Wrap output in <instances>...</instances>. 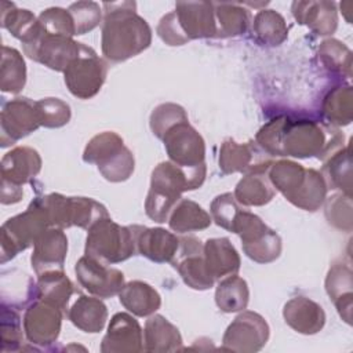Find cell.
Returning <instances> with one entry per match:
<instances>
[{
	"label": "cell",
	"mask_w": 353,
	"mask_h": 353,
	"mask_svg": "<svg viewBox=\"0 0 353 353\" xmlns=\"http://www.w3.org/2000/svg\"><path fill=\"white\" fill-rule=\"evenodd\" d=\"M343 134L313 119L279 114L263 124L255 142L270 156L325 159L343 146Z\"/></svg>",
	"instance_id": "obj_1"
},
{
	"label": "cell",
	"mask_w": 353,
	"mask_h": 353,
	"mask_svg": "<svg viewBox=\"0 0 353 353\" xmlns=\"http://www.w3.org/2000/svg\"><path fill=\"white\" fill-rule=\"evenodd\" d=\"M102 8L101 50L106 61L124 62L150 46L152 29L137 12L135 1L103 3Z\"/></svg>",
	"instance_id": "obj_2"
},
{
	"label": "cell",
	"mask_w": 353,
	"mask_h": 353,
	"mask_svg": "<svg viewBox=\"0 0 353 353\" xmlns=\"http://www.w3.org/2000/svg\"><path fill=\"white\" fill-rule=\"evenodd\" d=\"M205 174V164L193 168L179 167L170 160L157 164L152 171L150 188L145 199L146 215L157 223L168 221L171 211L182 199V193L199 189Z\"/></svg>",
	"instance_id": "obj_3"
},
{
	"label": "cell",
	"mask_w": 353,
	"mask_h": 353,
	"mask_svg": "<svg viewBox=\"0 0 353 353\" xmlns=\"http://www.w3.org/2000/svg\"><path fill=\"white\" fill-rule=\"evenodd\" d=\"M268 176L273 188L301 210L314 212L327 199L328 186L323 174L314 168H305L296 161H273Z\"/></svg>",
	"instance_id": "obj_4"
},
{
	"label": "cell",
	"mask_w": 353,
	"mask_h": 353,
	"mask_svg": "<svg viewBox=\"0 0 353 353\" xmlns=\"http://www.w3.org/2000/svg\"><path fill=\"white\" fill-rule=\"evenodd\" d=\"M156 32L168 46H183L190 40L216 37L214 4L210 1H176L175 10L161 17Z\"/></svg>",
	"instance_id": "obj_5"
},
{
	"label": "cell",
	"mask_w": 353,
	"mask_h": 353,
	"mask_svg": "<svg viewBox=\"0 0 353 353\" xmlns=\"http://www.w3.org/2000/svg\"><path fill=\"white\" fill-rule=\"evenodd\" d=\"M83 160L88 164H95L109 182L127 181L135 168L132 152L124 145L123 138L113 131L94 135L84 148Z\"/></svg>",
	"instance_id": "obj_6"
},
{
	"label": "cell",
	"mask_w": 353,
	"mask_h": 353,
	"mask_svg": "<svg viewBox=\"0 0 353 353\" xmlns=\"http://www.w3.org/2000/svg\"><path fill=\"white\" fill-rule=\"evenodd\" d=\"M52 228L47 211L41 203V197H36L29 207L8 218L0 230V261L6 263L18 252L34 245L36 240L48 229Z\"/></svg>",
	"instance_id": "obj_7"
},
{
	"label": "cell",
	"mask_w": 353,
	"mask_h": 353,
	"mask_svg": "<svg viewBox=\"0 0 353 353\" xmlns=\"http://www.w3.org/2000/svg\"><path fill=\"white\" fill-rule=\"evenodd\" d=\"M84 252L106 265L127 261L137 254L132 226H121L110 216L101 218L88 229Z\"/></svg>",
	"instance_id": "obj_8"
},
{
	"label": "cell",
	"mask_w": 353,
	"mask_h": 353,
	"mask_svg": "<svg viewBox=\"0 0 353 353\" xmlns=\"http://www.w3.org/2000/svg\"><path fill=\"white\" fill-rule=\"evenodd\" d=\"M51 226L68 229L77 226L90 229L101 218L109 216L105 205L91 197H66L59 193H50L41 197Z\"/></svg>",
	"instance_id": "obj_9"
},
{
	"label": "cell",
	"mask_w": 353,
	"mask_h": 353,
	"mask_svg": "<svg viewBox=\"0 0 353 353\" xmlns=\"http://www.w3.org/2000/svg\"><path fill=\"white\" fill-rule=\"evenodd\" d=\"M108 74V63L97 52L81 43L80 54L63 72L69 92L80 99L95 97L102 88Z\"/></svg>",
	"instance_id": "obj_10"
},
{
	"label": "cell",
	"mask_w": 353,
	"mask_h": 353,
	"mask_svg": "<svg viewBox=\"0 0 353 353\" xmlns=\"http://www.w3.org/2000/svg\"><path fill=\"white\" fill-rule=\"evenodd\" d=\"M80 47L81 43L73 37L46 32L41 26L29 43L22 44L28 58L57 72H65L68 65L80 54Z\"/></svg>",
	"instance_id": "obj_11"
},
{
	"label": "cell",
	"mask_w": 353,
	"mask_h": 353,
	"mask_svg": "<svg viewBox=\"0 0 353 353\" xmlns=\"http://www.w3.org/2000/svg\"><path fill=\"white\" fill-rule=\"evenodd\" d=\"M269 335L270 328L266 320L259 313L244 309L228 325L222 338V349L239 353H255L266 345Z\"/></svg>",
	"instance_id": "obj_12"
},
{
	"label": "cell",
	"mask_w": 353,
	"mask_h": 353,
	"mask_svg": "<svg viewBox=\"0 0 353 353\" xmlns=\"http://www.w3.org/2000/svg\"><path fill=\"white\" fill-rule=\"evenodd\" d=\"M170 161L183 168L205 164V142L189 120L179 121L165 131L161 138Z\"/></svg>",
	"instance_id": "obj_13"
},
{
	"label": "cell",
	"mask_w": 353,
	"mask_h": 353,
	"mask_svg": "<svg viewBox=\"0 0 353 353\" xmlns=\"http://www.w3.org/2000/svg\"><path fill=\"white\" fill-rule=\"evenodd\" d=\"M40 125L36 101L18 97L3 105L0 113V143L3 148L36 131Z\"/></svg>",
	"instance_id": "obj_14"
},
{
	"label": "cell",
	"mask_w": 353,
	"mask_h": 353,
	"mask_svg": "<svg viewBox=\"0 0 353 353\" xmlns=\"http://www.w3.org/2000/svg\"><path fill=\"white\" fill-rule=\"evenodd\" d=\"M74 273L79 284L91 295L98 298L119 295L125 284L121 270L110 268L88 255L81 256L76 262Z\"/></svg>",
	"instance_id": "obj_15"
},
{
	"label": "cell",
	"mask_w": 353,
	"mask_h": 353,
	"mask_svg": "<svg viewBox=\"0 0 353 353\" xmlns=\"http://www.w3.org/2000/svg\"><path fill=\"white\" fill-rule=\"evenodd\" d=\"M272 157L256 142L239 143L232 138L222 142L219 149V168L223 174L268 171L272 164Z\"/></svg>",
	"instance_id": "obj_16"
},
{
	"label": "cell",
	"mask_w": 353,
	"mask_h": 353,
	"mask_svg": "<svg viewBox=\"0 0 353 353\" xmlns=\"http://www.w3.org/2000/svg\"><path fill=\"white\" fill-rule=\"evenodd\" d=\"M171 265L176 269L183 283L193 290L204 291L215 283L205 268L203 244L194 236L179 237V247Z\"/></svg>",
	"instance_id": "obj_17"
},
{
	"label": "cell",
	"mask_w": 353,
	"mask_h": 353,
	"mask_svg": "<svg viewBox=\"0 0 353 353\" xmlns=\"http://www.w3.org/2000/svg\"><path fill=\"white\" fill-rule=\"evenodd\" d=\"M63 312L44 301L30 303L23 314V332L26 339L37 346L52 345L61 332Z\"/></svg>",
	"instance_id": "obj_18"
},
{
	"label": "cell",
	"mask_w": 353,
	"mask_h": 353,
	"mask_svg": "<svg viewBox=\"0 0 353 353\" xmlns=\"http://www.w3.org/2000/svg\"><path fill=\"white\" fill-rule=\"evenodd\" d=\"M143 350V331L128 313H116L101 342L102 353H138Z\"/></svg>",
	"instance_id": "obj_19"
},
{
	"label": "cell",
	"mask_w": 353,
	"mask_h": 353,
	"mask_svg": "<svg viewBox=\"0 0 353 353\" xmlns=\"http://www.w3.org/2000/svg\"><path fill=\"white\" fill-rule=\"evenodd\" d=\"M68 254V237L61 228H48L34 243L30 263L37 276L51 272L63 270Z\"/></svg>",
	"instance_id": "obj_20"
},
{
	"label": "cell",
	"mask_w": 353,
	"mask_h": 353,
	"mask_svg": "<svg viewBox=\"0 0 353 353\" xmlns=\"http://www.w3.org/2000/svg\"><path fill=\"white\" fill-rule=\"evenodd\" d=\"M131 226L135 233L137 252L139 255L156 263H171L179 247V237L163 228H146L141 225Z\"/></svg>",
	"instance_id": "obj_21"
},
{
	"label": "cell",
	"mask_w": 353,
	"mask_h": 353,
	"mask_svg": "<svg viewBox=\"0 0 353 353\" xmlns=\"http://www.w3.org/2000/svg\"><path fill=\"white\" fill-rule=\"evenodd\" d=\"M1 183L22 188L32 182L41 170L39 152L29 146H17L1 159Z\"/></svg>",
	"instance_id": "obj_22"
},
{
	"label": "cell",
	"mask_w": 353,
	"mask_h": 353,
	"mask_svg": "<svg viewBox=\"0 0 353 353\" xmlns=\"http://www.w3.org/2000/svg\"><path fill=\"white\" fill-rule=\"evenodd\" d=\"M291 12L299 25L320 36L332 34L338 28V11L334 1H294Z\"/></svg>",
	"instance_id": "obj_23"
},
{
	"label": "cell",
	"mask_w": 353,
	"mask_h": 353,
	"mask_svg": "<svg viewBox=\"0 0 353 353\" xmlns=\"http://www.w3.org/2000/svg\"><path fill=\"white\" fill-rule=\"evenodd\" d=\"M283 317L290 328L303 335L317 334L325 324V313L323 307L303 295L294 296L285 302Z\"/></svg>",
	"instance_id": "obj_24"
},
{
	"label": "cell",
	"mask_w": 353,
	"mask_h": 353,
	"mask_svg": "<svg viewBox=\"0 0 353 353\" xmlns=\"http://www.w3.org/2000/svg\"><path fill=\"white\" fill-rule=\"evenodd\" d=\"M353 273L347 263L336 261L331 265L325 277V291L334 302L339 316L346 324H352L353 309Z\"/></svg>",
	"instance_id": "obj_25"
},
{
	"label": "cell",
	"mask_w": 353,
	"mask_h": 353,
	"mask_svg": "<svg viewBox=\"0 0 353 353\" xmlns=\"http://www.w3.org/2000/svg\"><path fill=\"white\" fill-rule=\"evenodd\" d=\"M203 252L207 272L214 281L236 274L240 269V255L228 237L208 239L203 244Z\"/></svg>",
	"instance_id": "obj_26"
},
{
	"label": "cell",
	"mask_w": 353,
	"mask_h": 353,
	"mask_svg": "<svg viewBox=\"0 0 353 353\" xmlns=\"http://www.w3.org/2000/svg\"><path fill=\"white\" fill-rule=\"evenodd\" d=\"M182 349L179 330L161 314H152L145 323L143 350L152 353L175 352Z\"/></svg>",
	"instance_id": "obj_27"
},
{
	"label": "cell",
	"mask_w": 353,
	"mask_h": 353,
	"mask_svg": "<svg viewBox=\"0 0 353 353\" xmlns=\"http://www.w3.org/2000/svg\"><path fill=\"white\" fill-rule=\"evenodd\" d=\"M119 301L130 313L138 317L152 316L161 305L160 294L150 284L141 280L125 283L119 292Z\"/></svg>",
	"instance_id": "obj_28"
},
{
	"label": "cell",
	"mask_w": 353,
	"mask_h": 353,
	"mask_svg": "<svg viewBox=\"0 0 353 353\" xmlns=\"http://www.w3.org/2000/svg\"><path fill=\"white\" fill-rule=\"evenodd\" d=\"M68 319L79 330L97 334L103 330L108 320V307L98 296L80 295L68 310Z\"/></svg>",
	"instance_id": "obj_29"
},
{
	"label": "cell",
	"mask_w": 353,
	"mask_h": 353,
	"mask_svg": "<svg viewBox=\"0 0 353 353\" xmlns=\"http://www.w3.org/2000/svg\"><path fill=\"white\" fill-rule=\"evenodd\" d=\"M276 194L268 171H254L245 174L236 185L234 199L240 205L261 207L272 201Z\"/></svg>",
	"instance_id": "obj_30"
},
{
	"label": "cell",
	"mask_w": 353,
	"mask_h": 353,
	"mask_svg": "<svg viewBox=\"0 0 353 353\" xmlns=\"http://www.w3.org/2000/svg\"><path fill=\"white\" fill-rule=\"evenodd\" d=\"M37 299L44 301L66 313L70 296L74 292L73 283L63 270H51L37 276Z\"/></svg>",
	"instance_id": "obj_31"
},
{
	"label": "cell",
	"mask_w": 353,
	"mask_h": 353,
	"mask_svg": "<svg viewBox=\"0 0 353 353\" xmlns=\"http://www.w3.org/2000/svg\"><path fill=\"white\" fill-rule=\"evenodd\" d=\"M252 39L266 47H276L288 37V26L281 14L274 10H261L252 19Z\"/></svg>",
	"instance_id": "obj_32"
},
{
	"label": "cell",
	"mask_w": 353,
	"mask_h": 353,
	"mask_svg": "<svg viewBox=\"0 0 353 353\" xmlns=\"http://www.w3.org/2000/svg\"><path fill=\"white\" fill-rule=\"evenodd\" d=\"M168 226L176 233H189L207 229L212 218L196 201L181 199L168 216Z\"/></svg>",
	"instance_id": "obj_33"
},
{
	"label": "cell",
	"mask_w": 353,
	"mask_h": 353,
	"mask_svg": "<svg viewBox=\"0 0 353 353\" xmlns=\"http://www.w3.org/2000/svg\"><path fill=\"white\" fill-rule=\"evenodd\" d=\"M323 161L321 174L327 186L339 189L341 193L350 196L352 192V161L349 146H341L328 154Z\"/></svg>",
	"instance_id": "obj_34"
},
{
	"label": "cell",
	"mask_w": 353,
	"mask_h": 353,
	"mask_svg": "<svg viewBox=\"0 0 353 353\" xmlns=\"http://www.w3.org/2000/svg\"><path fill=\"white\" fill-rule=\"evenodd\" d=\"M0 23L22 44L29 43L39 32V18L25 8H18L14 3L3 1L0 10Z\"/></svg>",
	"instance_id": "obj_35"
},
{
	"label": "cell",
	"mask_w": 353,
	"mask_h": 353,
	"mask_svg": "<svg viewBox=\"0 0 353 353\" xmlns=\"http://www.w3.org/2000/svg\"><path fill=\"white\" fill-rule=\"evenodd\" d=\"M321 114L330 125H347L353 119V90L350 85L332 87L321 102Z\"/></svg>",
	"instance_id": "obj_36"
},
{
	"label": "cell",
	"mask_w": 353,
	"mask_h": 353,
	"mask_svg": "<svg viewBox=\"0 0 353 353\" xmlns=\"http://www.w3.org/2000/svg\"><path fill=\"white\" fill-rule=\"evenodd\" d=\"M250 301V290L247 281L237 276L230 274L219 280L215 290V303L223 313H236L247 307Z\"/></svg>",
	"instance_id": "obj_37"
},
{
	"label": "cell",
	"mask_w": 353,
	"mask_h": 353,
	"mask_svg": "<svg viewBox=\"0 0 353 353\" xmlns=\"http://www.w3.org/2000/svg\"><path fill=\"white\" fill-rule=\"evenodd\" d=\"M216 19V37H234L245 33L251 14L239 3H212Z\"/></svg>",
	"instance_id": "obj_38"
},
{
	"label": "cell",
	"mask_w": 353,
	"mask_h": 353,
	"mask_svg": "<svg viewBox=\"0 0 353 353\" xmlns=\"http://www.w3.org/2000/svg\"><path fill=\"white\" fill-rule=\"evenodd\" d=\"M26 83V65L21 52L3 46L0 66V88L3 92L18 94Z\"/></svg>",
	"instance_id": "obj_39"
},
{
	"label": "cell",
	"mask_w": 353,
	"mask_h": 353,
	"mask_svg": "<svg viewBox=\"0 0 353 353\" xmlns=\"http://www.w3.org/2000/svg\"><path fill=\"white\" fill-rule=\"evenodd\" d=\"M317 58L324 69L339 76H352V51L336 39H327L320 43Z\"/></svg>",
	"instance_id": "obj_40"
},
{
	"label": "cell",
	"mask_w": 353,
	"mask_h": 353,
	"mask_svg": "<svg viewBox=\"0 0 353 353\" xmlns=\"http://www.w3.org/2000/svg\"><path fill=\"white\" fill-rule=\"evenodd\" d=\"M281 239L273 229H269L261 239L243 245L244 254L256 263H270L276 261L281 254Z\"/></svg>",
	"instance_id": "obj_41"
},
{
	"label": "cell",
	"mask_w": 353,
	"mask_h": 353,
	"mask_svg": "<svg viewBox=\"0 0 353 353\" xmlns=\"http://www.w3.org/2000/svg\"><path fill=\"white\" fill-rule=\"evenodd\" d=\"M36 106H37L41 127L59 128L68 124L70 120V116H72L70 106L59 98H54V97L41 98L36 101Z\"/></svg>",
	"instance_id": "obj_42"
},
{
	"label": "cell",
	"mask_w": 353,
	"mask_h": 353,
	"mask_svg": "<svg viewBox=\"0 0 353 353\" xmlns=\"http://www.w3.org/2000/svg\"><path fill=\"white\" fill-rule=\"evenodd\" d=\"M324 215L334 228L350 232L352 230V201L345 193H335L324 201Z\"/></svg>",
	"instance_id": "obj_43"
},
{
	"label": "cell",
	"mask_w": 353,
	"mask_h": 353,
	"mask_svg": "<svg viewBox=\"0 0 353 353\" xmlns=\"http://www.w3.org/2000/svg\"><path fill=\"white\" fill-rule=\"evenodd\" d=\"M188 120V114L185 109L181 105L172 103V102H165L157 105L153 112L150 113L149 119V125L152 132L161 139L163 135L168 128L175 125L179 121Z\"/></svg>",
	"instance_id": "obj_44"
},
{
	"label": "cell",
	"mask_w": 353,
	"mask_h": 353,
	"mask_svg": "<svg viewBox=\"0 0 353 353\" xmlns=\"http://www.w3.org/2000/svg\"><path fill=\"white\" fill-rule=\"evenodd\" d=\"M70 12L74 28H76V34H85L95 29L103 19L102 17V10L98 3L95 1H76L72 3L68 8Z\"/></svg>",
	"instance_id": "obj_45"
},
{
	"label": "cell",
	"mask_w": 353,
	"mask_h": 353,
	"mask_svg": "<svg viewBox=\"0 0 353 353\" xmlns=\"http://www.w3.org/2000/svg\"><path fill=\"white\" fill-rule=\"evenodd\" d=\"M40 26L50 33L63 34L68 37L76 36V28L70 12L61 7H50L37 17Z\"/></svg>",
	"instance_id": "obj_46"
},
{
	"label": "cell",
	"mask_w": 353,
	"mask_h": 353,
	"mask_svg": "<svg viewBox=\"0 0 353 353\" xmlns=\"http://www.w3.org/2000/svg\"><path fill=\"white\" fill-rule=\"evenodd\" d=\"M240 210H241L240 204L234 199L233 193H229V192L216 196L210 205L212 221L218 226H221L229 232H232L234 218Z\"/></svg>",
	"instance_id": "obj_47"
},
{
	"label": "cell",
	"mask_w": 353,
	"mask_h": 353,
	"mask_svg": "<svg viewBox=\"0 0 353 353\" xmlns=\"http://www.w3.org/2000/svg\"><path fill=\"white\" fill-rule=\"evenodd\" d=\"M23 341L21 320L17 312L3 306L1 310V345L3 352L17 350Z\"/></svg>",
	"instance_id": "obj_48"
},
{
	"label": "cell",
	"mask_w": 353,
	"mask_h": 353,
	"mask_svg": "<svg viewBox=\"0 0 353 353\" xmlns=\"http://www.w3.org/2000/svg\"><path fill=\"white\" fill-rule=\"evenodd\" d=\"M23 196V189L7 183H1V196L0 200L3 204H15L21 201Z\"/></svg>",
	"instance_id": "obj_49"
}]
</instances>
